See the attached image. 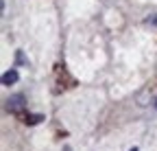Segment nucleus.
<instances>
[{"instance_id":"obj_1","label":"nucleus","mask_w":157,"mask_h":151,"mask_svg":"<svg viewBox=\"0 0 157 151\" xmlns=\"http://www.w3.org/2000/svg\"><path fill=\"white\" fill-rule=\"evenodd\" d=\"M26 107V99H24V94H13V97L7 101V109L11 112V114H20Z\"/></svg>"},{"instance_id":"obj_2","label":"nucleus","mask_w":157,"mask_h":151,"mask_svg":"<svg viewBox=\"0 0 157 151\" xmlns=\"http://www.w3.org/2000/svg\"><path fill=\"white\" fill-rule=\"evenodd\" d=\"M17 79H20L17 70L11 68V70H7V72L2 74V85H13V83H17Z\"/></svg>"},{"instance_id":"obj_3","label":"nucleus","mask_w":157,"mask_h":151,"mask_svg":"<svg viewBox=\"0 0 157 151\" xmlns=\"http://www.w3.org/2000/svg\"><path fill=\"white\" fill-rule=\"evenodd\" d=\"M42 121H46L44 114H26L24 116V123L26 125H37V123H42Z\"/></svg>"},{"instance_id":"obj_4","label":"nucleus","mask_w":157,"mask_h":151,"mask_svg":"<svg viewBox=\"0 0 157 151\" xmlns=\"http://www.w3.org/2000/svg\"><path fill=\"white\" fill-rule=\"evenodd\" d=\"M15 64H17V66H29V59L24 57V53H22V50H17V53H15Z\"/></svg>"},{"instance_id":"obj_5","label":"nucleus","mask_w":157,"mask_h":151,"mask_svg":"<svg viewBox=\"0 0 157 151\" xmlns=\"http://www.w3.org/2000/svg\"><path fill=\"white\" fill-rule=\"evenodd\" d=\"M144 24H146V26H157V13H155V15H151V18H146Z\"/></svg>"},{"instance_id":"obj_6","label":"nucleus","mask_w":157,"mask_h":151,"mask_svg":"<svg viewBox=\"0 0 157 151\" xmlns=\"http://www.w3.org/2000/svg\"><path fill=\"white\" fill-rule=\"evenodd\" d=\"M129 151H140V149H137V147H133V149H129Z\"/></svg>"},{"instance_id":"obj_7","label":"nucleus","mask_w":157,"mask_h":151,"mask_svg":"<svg viewBox=\"0 0 157 151\" xmlns=\"http://www.w3.org/2000/svg\"><path fill=\"white\" fill-rule=\"evenodd\" d=\"M155 107H157V101H155Z\"/></svg>"}]
</instances>
